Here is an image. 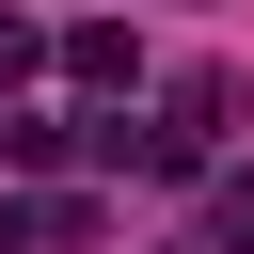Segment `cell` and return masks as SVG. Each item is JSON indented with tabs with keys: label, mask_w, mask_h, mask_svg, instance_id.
Listing matches in <instances>:
<instances>
[{
	"label": "cell",
	"mask_w": 254,
	"mask_h": 254,
	"mask_svg": "<svg viewBox=\"0 0 254 254\" xmlns=\"http://www.w3.org/2000/svg\"><path fill=\"white\" fill-rule=\"evenodd\" d=\"M190 254H254V175H206V238Z\"/></svg>",
	"instance_id": "cell-3"
},
{
	"label": "cell",
	"mask_w": 254,
	"mask_h": 254,
	"mask_svg": "<svg viewBox=\"0 0 254 254\" xmlns=\"http://www.w3.org/2000/svg\"><path fill=\"white\" fill-rule=\"evenodd\" d=\"M48 64H64V79H95V95H127V79H143V32H127V16H79Z\"/></svg>",
	"instance_id": "cell-1"
},
{
	"label": "cell",
	"mask_w": 254,
	"mask_h": 254,
	"mask_svg": "<svg viewBox=\"0 0 254 254\" xmlns=\"http://www.w3.org/2000/svg\"><path fill=\"white\" fill-rule=\"evenodd\" d=\"M0 79H48V32L32 16H0Z\"/></svg>",
	"instance_id": "cell-4"
},
{
	"label": "cell",
	"mask_w": 254,
	"mask_h": 254,
	"mask_svg": "<svg viewBox=\"0 0 254 254\" xmlns=\"http://www.w3.org/2000/svg\"><path fill=\"white\" fill-rule=\"evenodd\" d=\"M0 159H16V175H48V159H79V127H64V111H0Z\"/></svg>",
	"instance_id": "cell-2"
}]
</instances>
